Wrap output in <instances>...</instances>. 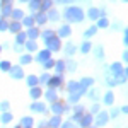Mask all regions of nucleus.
<instances>
[{"instance_id": "obj_1", "label": "nucleus", "mask_w": 128, "mask_h": 128, "mask_svg": "<svg viewBox=\"0 0 128 128\" xmlns=\"http://www.w3.org/2000/svg\"><path fill=\"white\" fill-rule=\"evenodd\" d=\"M65 17L68 20H82V10L77 9V7H72L65 12Z\"/></svg>"}, {"instance_id": "obj_2", "label": "nucleus", "mask_w": 128, "mask_h": 128, "mask_svg": "<svg viewBox=\"0 0 128 128\" xmlns=\"http://www.w3.org/2000/svg\"><path fill=\"white\" fill-rule=\"evenodd\" d=\"M60 34H62V36H68L70 29H68V28H62V29H60Z\"/></svg>"}, {"instance_id": "obj_3", "label": "nucleus", "mask_w": 128, "mask_h": 128, "mask_svg": "<svg viewBox=\"0 0 128 128\" xmlns=\"http://www.w3.org/2000/svg\"><path fill=\"white\" fill-rule=\"evenodd\" d=\"M89 16H90V17H92V19H94V17H98V10H90V14H89Z\"/></svg>"}]
</instances>
